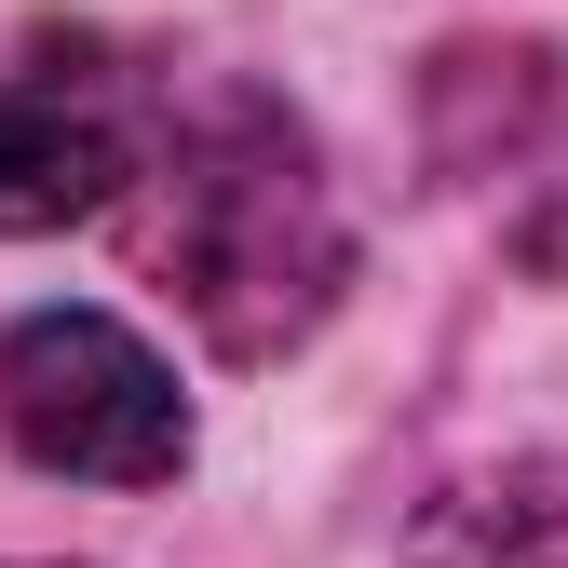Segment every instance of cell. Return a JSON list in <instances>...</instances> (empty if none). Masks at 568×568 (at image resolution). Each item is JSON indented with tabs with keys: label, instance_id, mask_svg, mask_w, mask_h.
<instances>
[{
	"label": "cell",
	"instance_id": "5b68a950",
	"mask_svg": "<svg viewBox=\"0 0 568 568\" xmlns=\"http://www.w3.org/2000/svg\"><path fill=\"white\" fill-rule=\"evenodd\" d=\"M0 568H68V555H0Z\"/></svg>",
	"mask_w": 568,
	"mask_h": 568
},
{
	"label": "cell",
	"instance_id": "277c9868",
	"mask_svg": "<svg viewBox=\"0 0 568 568\" xmlns=\"http://www.w3.org/2000/svg\"><path fill=\"white\" fill-rule=\"evenodd\" d=\"M406 568H568V460H501L460 474L434 515H419Z\"/></svg>",
	"mask_w": 568,
	"mask_h": 568
},
{
	"label": "cell",
	"instance_id": "6da1fadb",
	"mask_svg": "<svg viewBox=\"0 0 568 568\" xmlns=\"http://www.w3.org/2000/svg\"><path fill=\"white\" fill-rule=\"evenodd\" d=\"M135 271L190 312L203 352L231 366H271L298 352L338 284H352V217L338 176L312 150V122L257 95V82H190L176 109H150V150H135Z\"/></svg>",
	"mask_w": 568,
	"mask_h": 568
},
{
	"label": "cell",
	"instance_id": "7a4b0ae2",
	"mask_svg": "<svg viewBox=\"0 0 568 568\" xmlns=\"http://www.w3.org/2000/svg\"><path fill=\"white\" fill-rule=\"evenodd\" d=\"M0 447L68 487H176L190 393L122 312H14L0 325Z\"/></svg>",
	"mask_w": 568,
	"mask_h": 568
},
{
	"label": "cell",
	"instance_id": "3957f363",
	"mask_svg": "<svg viewBox=\"0 0 568 568\" xmlns=\"http://www.w3.org/2000/svg\"><path fill=\"white\" fill-rule=\"evenodd\" d=\"M135 150H150V109L122 95L109 54H82V41L0 54V244L109 217L135 190Z\"/></svg>",
	"mask_w": 568,
	"mask_h": 568
}]
</instances>
